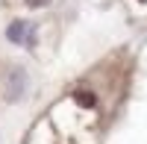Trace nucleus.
Returning a JSON list of instances; mask_svg holds the SVG:
<instances>
[{
  "mask_svg": "<svg viewBox=\"0 0 147 144\" xmlns=\"http://www.w3.org/2000/svg\"><path fill=\"white\" fill-rule=\"evenodd\" d=\"M24 91H27V74H24L21 68H15L9 74V79H6V97L9 100H21Z\"/></svg>",
  "mask_w": 147,
  "mask_h": 144,
  "instance_id": "obj_1",
  "label": "nucleus"
},
{
  "mask_svg": "<svg viewBox=\"0 0 147 144\" xmlns=\"http://www.w3.org/2000/svg\"><path fill=\"white\" fill-rule=\"evenodd\" d=\"M6 35H9V41H30V38H32V35H30V27H27L24 21H15V24L6 30Z\"/></svg>",
  "mask_w": 147,
  "mask_h": 144,
  "instance_id": "obj_2",
  "label": "nucleus"
},
{
  "mask_svg": "<svg viewBox=\"0 0 147 144\" xmlns=\"http://www.w3.org/2000/svg\"><path fill=\"white\" fill-rule=\"evenodd\" d=\"M74 100H77V103L82 106V109H91V106L97 103V97H94L91 91H77V94H74Z\"/></svg>",
  "mask_w": 147,
  "mask_h": 144,
  "instance_id": "obj_3",
  "label": "nucleus"
},
{
  "mask_svg": "<svg viewBox=\"0 0 147 144\" xmlns=\"http://www.w3.org/2000/svg\"><path fill=\"white\" fill-rule=\"evenodd\" d=\"M27 3H30V6H47L50 0H27Z\"/></svg>",
  "mask_w": 147,
  "mask_h": 144,
  "instance_id": "obj_4",
  "label": "nucleus"
},
{
  "mask_svg": "<svg viewBox=\"0 0 147 144\" xmlns=\"http://www.w3.org/2000/svg\"><path fill=\"white\" fill-rule=\"evenodd\" d=\"M141 3H147V0H141Z\"/></svg>",
  "mask_w": 147,
  "mask_h": 144,
  "instance_id": "obj_5",
  "label": "nucleus"
}]
</instances>
